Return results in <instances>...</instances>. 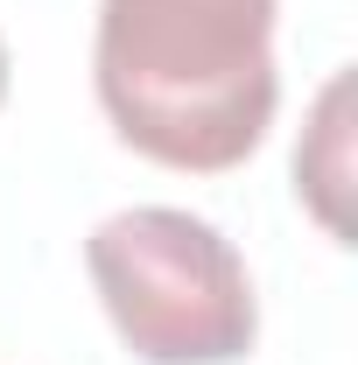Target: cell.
I'll list each match as a JSON object with an SVG mask.
<instances>
[{
    "instance_id": "1",
    "label": "cell",
    "mask_w": 358,
    "mask_h": 365,
    "mask_svg": "<svg viewBox=\"0 0 358 365\" xmlns=\"http://www.w3.org/2000/svg\"><path fill=\"white\" fill-rule=\"evenodd\" d=\"M281 0H98L91 91L134 155L225 176L274 127Z\"/></svg>"
},
{
    "instance_id": "2",
    "label": "cell",
    "mask_w": 358,
    "mask_h": 365,
    "mask_svg": "<svg viewBox=\"0 0 358 365\" xmlns=\"http://www.w3.org/2000/svg\"><path fill=\"white\" fill-rule=\"evenodd\" d=\"M91 288L140 365H232L260 337V302L239 246L176 204H134L85 239Z\"/></svg>"
},
{
    "instance_id": "3",
    "label": "cell",
    "mask_w": 358,
    "mask_h": 365,
    "mask_svg": "<svg viewBox=\"0 0 358 365\" xmlns=\"http://www.w3.org/2000/svg\"><path fill=\"white\" fill-rule=\"evenodd\" d=\"M344 98H352V78H330L316 98L310 140L295 148V190L316 211V225L337 232V239L352 232V218H344V182H352V169H344Z\"/></svg>"
},
{
    "instance_id": "4",
    "label": "cell",
    "mask_w": 358,
    "mask_h": 365,
    "mask_svg": "<svg viewBox=\"0 0 358 365\" xmlns=\"http://www.w3.org/2000/svg\"><path fill=\"white\" fill-rule=\"evenodd\" d=\"M0 106H7V43H0Z\"/></svg>"
}]
</instances>
